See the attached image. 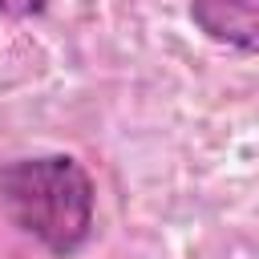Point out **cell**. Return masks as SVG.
Instances as JSON below:
<instances>
[{
	"instance_id": "1",
	"label": "cell",
	"mask_w": 259,
	"mask_h": 259,
	"mask_svg": "<svg viewBox=\"0 0 259 259\" xmlns=\"http://www.w3.org/2000/svg\"><path fill=\"white\" fill-rule=\"evenodd\" d=\"M0 214L53 259H77L97 231V182L61 150L8 158L0 162Z\"/></svg>"
},
{
	"instance_id": "3",
	"label": "cell",
	"mask_w": 259,
	"mask_h": 259,
	"mask_svg": "<svg viewBox=\"0 0 259 259\" xmlns=\"http://www.w3.org/2000/svg\"><path fill=\"white\" fill-rule=\"evenodd\" d=\"M45 12H49V0H0L4 20H36Z\"/></svg>"
},
{
	"instance_id": "2",
	"label": "cell",
	"mask_w": 259,
	"mask_h": 259,
	"mask_svg": "<svg viewBox=\"0 0 259 259\" xmlns=\"http://www.w3.org/2000/svg\"><path fill=\"white\" fill-rule=\"evenodd\" d=\"M186 16L214 45L243 57L259 53V0H190Z\"/></svg>"
}]
</instances>
